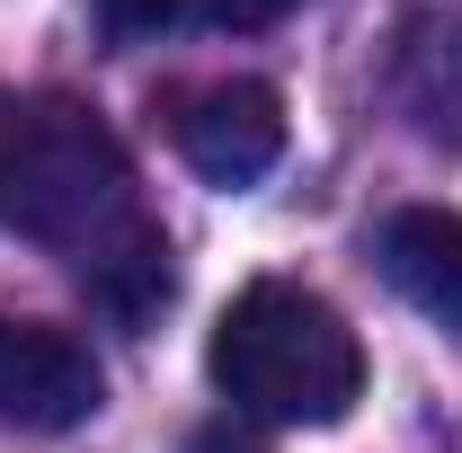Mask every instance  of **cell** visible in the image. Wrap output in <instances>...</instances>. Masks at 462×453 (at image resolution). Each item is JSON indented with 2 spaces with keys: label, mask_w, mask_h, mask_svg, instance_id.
<instances>
[{
  "label": "cell",
  "mask_w": 462,
  "mask_h": 453,
  "mask_svg": "<svg viewBox=\"0 0 462 453\" xmlns=\"http://www.w3.org/2000/svg\"><path fill=\"white\" fill-rule=\"evenodd\" d=\"M0 214L27 240L62 249L80 276L152 231L134 205L125 143L80 98H9L0 107Z\"/></svg>",
  "instance_id": "6da1fadb"
},
{
  "label": "cell",
  "mask_w": 462,
  "mask_h": 453,
  "mask_svg": "<svg viewBox=\"0 0 462 453\" xmlns=\"http://www.w3.org/2000/svg\"><path fill=\"white\" fill-rule=\"evenodd\" d=\"M383 284L401 293L409 311H427L436 329H454L462 338V214L445 205H409L383 223Z\"/></svg>",
  "instance_id": "5b68a950"
},
{
  "label": "cell",
  "mask_w": 462,
  "mask_h": 453,
  "mask_svg": "<svg viewBox=\"0 0 462 453\" xmlns=\"http://www.w3.org/2000/svg\"><path fill=\"white\" fill-rule=\"evenodd\" d=\"M178 152L214 187H249L285 161V98L267 80H214L178 107Z\"/></svg>",
  "instance_id": "277c9868"
},
{
  "label": "cell",
  "mask_w": 462,
  "mask_h": 453,
  "mask_svg": "<svg viewBox=\"0 0 462 453\" xmlns=\"http://www.w3.org/2000/svg\"><path fill=\"white\" fill-rule=\"evenodd\" d=\"M285 9H302V0H205V18H223V27H267Z\"/></svg>",
  "instance_id": "52a82bcc"
},
{
  "label": "cell",
  "mask_w": 462,
  "mask_h": 453,
  "mask_svg": "<svg viewBox=\"0 0 462 453\" xmlns=\"http://www.w3.org/2000/svg\"><path fill=\"white\" fill-rule=\"evenodd\" d=\"M205 374L240 418H276V427H338L365 400V347L346 329V311L311 284L258 276L231 293L214 320Z\"/></svg>",
  "instance_id": "7a4b0ae2"
},
{
  "label": "cell",
  "mask_w": 462,
  "mask_h": 453,
  "mask_svg": "<svg viewBox=\"0 0 462 453\" xmlns=\"http://www.w3.org/2000/svg\"><path fill=\"white\" fill-rule=\"evenodd\" d=\"M89 9H98V27H107V36L134 45V36H161V27H170L178 0H89Z\"/></svg>",
  "instance_id": "8992f818"
},
{
  "label": "cell",
  "mask_w": 462,
  "mask_h": 453,
  "mask_svg": "<svg viewBox=\"0 0 462 453\" xmlns=\"http://www.w3.org/2000/svg\"><path fill=\"white\" fill-rule=\"evenodd\" d=\"M187 453H258V445H249L240 427H205V436H196V445H187Z\"/></svg>",
  "instance_id": "ba28073f"
},
{
  "label": "cell",
  "mask_w": 462,
  "mask_h": 453,
  "mask_svg": "<svg viewBox=\"0 0 462 453\" xmlns=\"http://www.w3.org/2000/svg\"><path fill=\"white\" fill-rule=\"evenodd\" d=\"M98 356L45 329V320H9L0 311V427H27V436H62V427H89L98 418Z\"/></svg>",
  "instance_id": "3957f363"
}]
</instances>
